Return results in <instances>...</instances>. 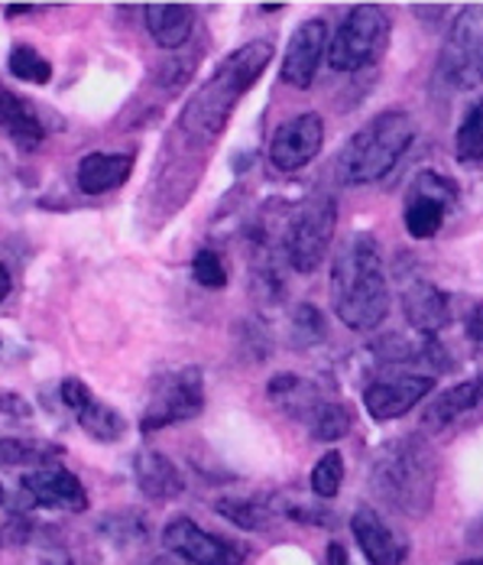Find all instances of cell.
<instances>
[{
	"label": "cell",
	"instance_id": "1",
	"mask_svg": "<svg viewBox=\"0 0 483 565\" xmlns=\"http://www.w3.org/2000/svg\"><path fill=\"white\" fill-rule=\"evenodd\" d=\"M334 316L357 332H371L389 316V282L374 234H351L331 264Z\"/></svg>",
	"mask_w": 483,
	"mask_h": 565
},
{
	"label": "cell",
	"instance_id": "2",
	"mask_svg": "<svg viewBox=\"0 0 483 565\" xmlns=\"http://www.w3.org/2000/svg\"><path fill=\"white\" fill-rule=\"evenodd\" d=\"M269 62H272V43L267 40H254V43H244L240 50H234L217 65L215 75L198 88V95L189 98V105L182 108L179 114L182 134L195 143L217 140L237 108V102L260 82Z\"/></svg>",
	"mask_w": 483,
	"mask_h": 565
},
{
	"label": "cell",
	"instance_id": "3",
	"mask_svg": "<svg viewBox=\"0 0 483 565\" xmlns=\"http://www.w3.org/2000/svg\"><path fill=\"white\" fill-rule=\"evenodd\" d=\"M371 488L399 516H426L434 504V461L422 439H396L376 449Z\"/></svg>",
	"mask_w": 483,
	"mask_h": 565
},
{
	"label": "cell",
	"instance_id": "4",
	"mask_svg": "<svg viewBox=\"0 0 483 565\" xmlns=\"http://www.w3.org/2000/svg\"><path fill=\"white\" fill-rule=\"evenodd\" d=\"M416 140V124L406 111H383L376 114L367 127H361L341 160H337V179L344 185H367L383 179L386 172L402 160L409 143Z\"/></svg>",
	"mask_w": 483,
	"mask_h": 565
},
{
	"label": "cell",
	"instance_id": "5",
	"mask_svg": "<svg viewBox=\"0 0 483 565\" xmlns=\"http://www.w3.org/2000/svg\"><path fill=\"white\" fill-rule=\"evenodd\" d=\"M337 225V209L331 195H309L286 222V237H282V250L286 260L296 274L312 277L328 257L331 237Z\"/></svg>",
	"mask_w": 483,
	"mask_h": 565
},
{
	"label": "cell",
	"instance_id": "6",
	"mask_svg": "<svg viewBox=\"0 0 483 565\" xmlns=\"http://www.w3.org/2000/svg\"><path fill=\"white\" fill-rule=\"evenodd\" d=\"M389 43V17L383 7H354L328 43V62L334 72H357L374 65Z\"/></svg>",
	"mask_w": 483,
	"mask_h": 565
},
{
	"label": "cell",
	"instance_id": "7",
	"mask_svg": "<svg viewBox=\"0 0 483 565\" xmlns=\"http://www.w3.org/2000/svg\"><path fill=\"white\" fill-rule=\"evenodd\" d=\"M205 409V374L202 367H179L153 381L147 413L140 419L143 433H160L165 426H179L195 419Z\"/></svg>",
	"mask_w": 483,
	"mask_h": 565
},
{
	"label": "cell",
	"instance_id": "8",
	"mask_svg": "<svg viewBox=\"0 0 483 565\" xmlns=\"http://www.w3.org/2000/svg\"><path fill=\"white\" fill-rule=\"evenodd\" d=\"M438 78L458 92L483 85V3L464 7L454 20L438 58Z\"/></svg>",
	"mask_w": 483,
	"mask_h": 565
},
{
	"label": "cell",
	"instance_id": "9",
	"mask_svg": "<svg viewBox=\"0 0 483 565\" xmlns=\"http://www.w3.org/2000/svg\"><path fill=\"white\" fill-rule=\"evenodd\" d=\"M162 543L172 556L185 559L192 565H244V550L227 543V540H217L215 533L202 530L195 520L189 516H175L165 523L162 530Z\"/></svg>",
	"mask_w": 483,
	"mask_h": 565
},
{
	"label": "cell",
	"instance_id": "10",
	"mask_svg": "<svg viewBox=\"0 0 483 565\" xmlns=\"http://www.w3.org/2000/svg\"><path fill=\"white\" fill-rule=\"evenodd\" d=\"M324 143V120L315 111L296 114L276 127L269 140V163L279 172H296L309 167Z\"/></svg>",
	"mask_w": 483,
	"mask_h": 565
},
{
	"label": "cell",
	"instance_id": "11",
	"mask_svg": "<svg viewBox=\"0 0 483 565\" xmlns=\"http://www.w3.org/2000/svg\"><path fill=\"white\" fill-rule=\"evenodd\" d=\"M328 43H331L328 40V23H324L322 17L305 20L292 33V43H289V50L282 56V68H279L282 82L299 88V92L312 88V82L319 75V65H322L324 53H328Z\"/></svg>",
	"mask_w": 483,
	"mask_h": 565
},
{
	"label": "cell",
	"instance_id": "12",
	"mask_svg": "<svg viewBox=\"0 0 483 565\" xmlns=\"http://www.w3.org/2000/svg\"><path fill=\"white\" fill-rule=\"evenodd\" d=\"M62 403L68 406V413L78 419V426L95 439V443H120L127 433V419L108 406L105 399L92 394L78 377L62 381Z\"/></svg>",
	"mask_w": 483,
	"mask_h": 565
},
{
	"label": "cell",
	"instance_id": "13",
	"mask_svg": "<svg viewBox=\"0 0 483 565\" xmlns=\"http://www.w3.org/2000/svg\"><path fill=\"white\" fill-rule=\"evenodd\" d=\"M434 381L429 374H393L379 377L364 391V406L376 423H389L406 416L416 403H422L431 394Z\"/></svg>",
	"mask_w": 483,
	"mask_h": 565
},
{
	"label": "cell",
	"instance_id": "14",
	"mask_svg": "<svg viewBox=\"0 0 483 565\" xmlns=\"http://www.w3.org/2000/svg\"><path fill=\"white\" fill-rule=\"evenodd\" d=\"M23 491L50 510H68V513H82L88 510V494L85 484L78 481V475H72L62 465H43L33 468L30 475H23Z\"/></svg>",
	"mask_w": 483,
	"mask_h": 565
},
{
	"label": "cell",
	"instance_id": "15",
	"mask_svg": "<svg viewBox=\"0 0 483 565\" xmlns=\"http://www.w3.org/2000/svg\"><path fill=\"white\" fill-rule=\"evenodd\" d=\"M402 312L416 335L434 339L451 322V299L434 282L412 280L402 289Z\"/></svg>",
	"mask_w": 483,
	"mask_h": 565
},
{
	"label": "cell",
	"instance_id": "16",
	"mask_svg": "<svg viewBox=\"0 0 483 565\" xmlns=\"http://www.w3.org/2000/svg\"><path fill=\"white\" fill-rule=\"evenodd\" d=\"M351 526H354L357 546L364 550L371 565H402V559L409 556V546L393 533V526L374 508L354 510Z\"/></svg>",
	"mask_w": 483,
	"mask_h": 565
},
{
	"label": "cell",
	"instance_id": "17",
	"mask_svg": "<svg viewBox=\"0 0 483 565\" xmlns=\"http://www.w3.org/2000/svg\"><path fill=\"white\" fill-rule=\"evenodd\" d=\"M133 478H137L140 491L147 498L160 501V504L182 498V491H185L182 471L172 465V458H165L157 449H147V452H140L133 458Z\"/></svg>",
	"mask_w": 483,
	"mask_h": 565
},
{
	"label": "cell",
	"instance_id": "18",
	"mask_svg": "<svg viewBox=\"0 0 483 565\" xmlns=\"http://www.w3.org/2000/svg\"><path fill=\"white\" fill-rule=\"evenodd\" d=\"M133 153H88L78 163V189L85 195H105L120 189L133 172Z\"/></svg>",
	"mask_w": 483,
	"mask_h": 565
},
{
	"label": "cell",
	"instance_id": "19",
	"mask_svg": "<svg viewBox=\"0 0 483 565\" xmlns=\"http://www.w3.org/2000/svg\"><path fill=\"white\" fill-rule=\"evenodd\" d=\"M147 30L162 50H182L195 33V10L189 3H147Z\"/></svg>",
	"mask_w": 483,
	"mask_h": 565
},
{
	"label": "cell",
	"instance_id": "20",
	"mask_svg": "<svg viewBox=\"0 0 483 565\" xmlns=\"http://www.w3.org/2000/svg\"><path fill=\"white\" fill-rule=\"evenodd\" d=\"M0 130L20 150H33V147L43 143V120H40V114L33 111L30 102L17 98L7 88H0Z\"/></svg>",
	"mask_w": 483,
	"mask_h": 565
},
{
	"label": "cell",
	"instance_id": "21",
	"mask_svg": "<svg viewBox=\"0 0 483 565\" xmlns=\"http://www.w3.org/2000/svg\"><path fill=\"white\" fill-rule=\"evenodd\" d=\"M267 394L279 409H286L289 416L305 419V423L315 416V409L328 399L312 381H305V377H299V374H276V377L269 381Z\"/></svg>",
	"mask_w": 483,
	"mask_h": 565
},
{
	"label": "cell",
	"instance_id": "22",
	"mask_svg": "<svg viewBox=\"0 0 483 565\" xmlns=\"http://www.w3.org/2000/svg\"><path fill=\"white\" fill-rule=\"evenodd\" d=\"M481 403L483 377H477V381H464V384H458V387H451V391H444V394H438L431 399L426 416H422V426L431 429V433H438V429H444L448 423H454L458 416L471 413V409L481 406Z\"/></svg>",
	"mask_w": 483,
	"mask_h": 565
},
{
	"label": "cell",
	"instance_id": "23",
	"mask_svg": "<svg viewBox=\"0 0 483 565\" xmlns=\"http://www.w3.org/2000/svg\"><path fill=\"white\" fill-rule=\"evenodd\" d=\"M62 449L53 443H40V439H20V436H0V465L7 468H20V465H53Z\"/></svg>",
	"mask_w": 483,
	"mask_h": 565
},
{
	"label": "cell",
	"instance_id": "24",
	"mask_svg": "<svg viewBox=\"0 0 483 565\" xmlns=\"http://www.w3.org/2000/svg\"><path fill=\"white\" fill-rule=\"evenodd\" d=\"M448 218V209L441 202H431L426 195H412L406 199V231L416 237V241H429L434 237L441 225Z\"/></svg>",
	"mask_w": 483,
	"mask_h": 565
},
{
	"label": "cell",
	"instance_id": "25",
	"mask_svg": "<svg viewBox=\"0 0 483 565\" xmlns=\"http://www.w3.org/2000/svg\"><path fill=\"white\" fill-rule=\"evenodd\" d=\"M351 423H354V416L341 399H324L322 406L315 409V416L309 419V429L322 443H337V439H344L351 433Z\"/></svg>",
	"mask_w": 483,
	"mask_h": 565
},
{
	"label": "cell",
	"instance_id": "26",
	"mask_svg": "<svg viewBox=\"0 0 483 565\" xmlns=\"http://www.w3.org/2000/svg\"><path fill=\"white\" fill-rule=\"evenodd\" d=\"M217 513L227 516L230 523H237L240 530H250V533L267 530L269 516H272V510L260 498H221Z\"/></svg>",
	"mask_w": 483,
	"mask_h": 565
},
{
	"label": "cell",
	"instance_id": "27",
	"mask_svg": "<svg viewBox=\"0 0 483 565\" xmlns=\"http://www.w3.org/2000/svg\"><path fill=\"white\" fill-rule=\"evenodd\" d=\"M454 157H458V163L483 160V98L464 114V120L454 134Z\"/></svg>",
	"mask_w": 483,
	"mask_h": 565
},
{
	"label": "cell",
	"instance_id": "28",
	"mask_svg": "<svg viewBox=\"0 0 483 565\" xmlns=\"http://www.w3.org/2000/svg\"><path fill=\"white\" fill-rule=\"evenodd\" d=\"M7 65H10V75H13V78L30 82V85H50V78H53L50 58L40 56V53H36L33 46H26V43H20V46L10 50Z\"/></svg>",
	"mask_w": 483,
	"mask_h": 565
},
{
	"label": "cell",
	"instance_id": "29",
	"mask_svg": "<svg viewBox=\"0 0 483 565\" xmlns=\"http://www.w3.org/2000/svg\"><path fill=\"white\" fill-rule=\"evenodd\" d=\"M409 192L412 195H426L431 202H441L448 212L458 205V199H461V189H458V182L454 179H448V175H441L438 170H422L416 179H412V185H409Z\"/></svg>",
	"mask_w": 483,
	"mask_h": 565
},
{
	"label": "cell",
	"instance_id": "30",
	"mask_svg": "<svg viewBox=\"0 0 483 565\" xmlns=\"http://www.w3.org/2000/svg\"><path fill=\"white\" fill-rule=\"evenodd\" d=\"M344 484V455L341 452H328L312 468V491L319 498H334Z\"/></svg>",
	"mask_w": 483,
	"mask_h": 565
},
{
	"label": "cell",
	"instance_id": "31",
	"mask_svg": "<svg viewBox=\"0 0 483 565\" xmlns=\"http://www.w3.org/2000/svg\"><path fill=\"white\" fill-rule=\"evenodd\" d=\"M324 319L315 306H299L296 316H292V344L296 348H309V344H319L324 341Z\"/></svg>",
	"mask_w": 483,
	"mask_h": 565
},
{
	"label": "cell",
	"instance_id": "32",
	"mask_svg": "<svg viewBox=\"0 0 483 565\" xmlns=\"http://www.w3.org/2000/svg\"><path fill=\"white\" fill-rule=\"evenodd\" d=\"M192 277H195L198 286H205V289H224V286H227V270H224L217 250L202 247V250L192 257Z\"/></svg>",
	"mask_w": 483,
	"mask_h": 565
},
{
	"label": "cell",
	"instance_id": "33",
	"mask_svg": "<svg viewBox=\"0 0 483 565\" xmlns=\"http://www.w3.org/2000/svg\"><path fill=\"white\" fill-rule=\"evenodd\" d=\"M0 413L10 416V419H30L33 416V406L13 391H0Z\"/></svg>",
	"mask_w": 483,
	"mask_h": 565
},
{
	"label": "cell",
	"instance_id": "34",
	"mask_svg": "<svg viewBox=\"0 0 483 565\" xmlns=\"http://www.w3.org/2000/svg\"><path fill=\"white\" fill-rule=\"evenodd\" d=\"M464 332H468V339L483 344V302L481 306H474L471 312H468V322H464Z\"/></svg>",
	"mask_w": 483,
	"mask_h": 565
},
{
	"label": "cell",
	"instance_id": "35",
	"mask_svg": "<svg viewBox=\"0 0 483 565\" xmlns=\"http://www.w3.org/2000/svg\"><path fill=\"white\" fill-rule=\"evenodd\" d=\"M324 559H328V565H351L347 563V550L341 543H331L328 553H324Z\"/></svg>",
	"mask_w": 483,
	"mask_h": 565
},
{
	"label": "cell",
	"instance_id": "36",
	"mask_svg": "<svg viewBox=\"0 0 483 565\" xmlns=\"http://www.w3.org/2000/svg\"><path fill=\"white\" fill-rule=\"evenodd\" d=\"M10 296V274H7V267L0 264V302Z\"/></svg>",
	"mask_w": 483,
	"mask_h": 565
},
{
	"label": "cell",
	"instance_id": "37",
	"mask_svg": "<svg viewBox=\"0 0 483 565\" xmlns=\"http://www.w3.org/2000/svg\"><path fill=\"white\" fill-rule=\"evenodd\" d=\"M30 10H40L36 3H13V7H7V13L10 17H17V13H30Z\"/></svg>",
	"mask_w": 483,
	"mask_h": 565
},
{
	"label": "cell",
	"instance_id": "38",
	"mask_svg": "<svg viewBox=\"0 0 483 565\" xmlns=\"http://www.w3.org/2000/svg\"><path fill=\"white\" fill-rule=\"evenodd\" d=\"M461 565H483V559H468V563H461Z\"/></svg>",
	"mask_w": 483,
	"mask_h": 565
},
{
	"label": "cell",
	"instance_id": "39",
	"mask_svg": "<svg viewBox=\"0 0 483 565\" xmlns=\"http://www.w3.org/2000/svg\"><path fill=\"white\" fill-rule=\"evenodd\" d=\"M157 565H172L169 559H157Z\"/></svg>",
	"mask_w": 483,
	"mask_h": 565
},
{
	"label": "cell",
	"instance_id": "40",
	"mask_svg": "<svg viewBox=\"0 0 483 565\" xmlns=\"http://www.w3.org/2000/svg\"><path fill=\"white\" fill-rule=\"evenodd\" d=\"M0 504H3V484H0Z\"/></svg>",
	"mask_w": 483,
	"mask_h": 565
}]
</instances>
